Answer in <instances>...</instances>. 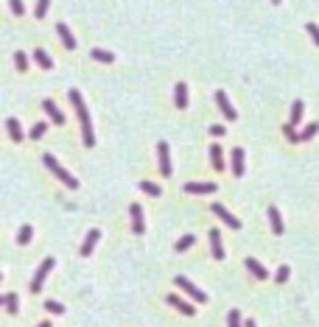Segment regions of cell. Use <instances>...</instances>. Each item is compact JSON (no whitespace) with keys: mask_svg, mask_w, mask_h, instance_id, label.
<instances>
[{"mask_svg":"<svg viewBox=\"0 0 319 327\" xmlns=\"http://www.w3.org/2000/svg\"><path fill=\"white\" fill-rule=\"evenodd\" d=\"M210 134H213V137H224V134H227V129L216 123V126H210Z\"/></svg>","mask_w":319,"mask_h":327,"instance_id":"74e56055","label":"cell"},{"mask_svg":"<svg viewBox=\"0 0 319 327\" xmlns=\"http://www.w3.org/2000/svg\"><path fill=\"white\" fill-rule=\"evenodd\" d=\"M14 65H17V70H23V73H26V70H28V56L23 51H17V53H14Z\"/></svg>","mask_w":319,"mask_h":327,"instance_id":"f546056e","label":"cell"},{"mask_svg":"<svg viewBox=\"0 0 319 327\" xmlns=\"http://www.w3.org/2000/svg\"><path fill=\"white\" fill-rule=\"evenodd\" d=\"M45 310H51V313H65V305L56 302V299H48L45 302Z\"/></svg>","mask_w":319,"mask_h":327,"instance_id":"e575fe53","label":"cell"},{"mask_svg":"<svg viewBox=\"0 0 319 327\" xmlns=\"http://www.w3.org/2000/svg\"><path fill=\"white\" fill-rule=\"evenodd\" d=\"M9 6H11V14H17V17L26 14V3L23 0H9Z\"/></svg>","mask_w":319,"mask_h":327,"instance_id":"d6a6232c","label":"cell"},{"mask_svg":"<svg viewBox=\"0 0 319 327\" xmlns=\"http://www.w3.org/2000/svg\"><path fill=\"white\" fill-rule=\"evenodd\" d=\"M98 238H101V229H90V232H87L84 243H81V258H90V255H93Z\"/></svg>","mask_w":319,"mask_h":327,"instance_id":"7c38bea8","label":"cell"},{"mask_svg":"<svg viewBox=\"0 0 319 327\" xmlns=\"http://www.w3.org/2000/svg\"><path fill=\"white\" fill-rule=\"evenodd\" d=\"M174 283L179 285V288H182V291H185V294H188V296H190V299H193V302H202V305H205V302H207V294L202 291V288H196V285L190 283L188 277H179V274H177V277H174Z\"/></svg>","mask_w":319,"mask_h":327,"instance_id":"277c9868","label":"cell"},{"mask_svg":"<svg viewBox=\"0 0 319 327\" xmlns=\"http://www.w3.org/2000/svg\"><path fill=\"white\" fill-rule=\"evenodd\" d=\"M129 215H132V229H135V235H143V232H146V224H143V207L132 204L129 207Z\"/></svg>","mask_w":319,"mask_h":327,"instance_id":"9c48e42d","label":"cell"},{"mask_svg":"<svg viewBox=\"0 0 319 327\" xmlns=\"http://www.w3.org/2000/svg\"><path fill=\"white\" fill-rule=\"evenodd\" d=\"M213 213H216L218 218H221V221H224V224L230 227V229H241V221H238V218H235V215L230 213V210H227L224 204H213Z\"/></svg>","mask_w":319,"mask_h":327,"instance_id":"52a82bcc","label":"cell"},{"mask_svg":"<svg viewBox=\"0 0 319 327\" xmlns=\"http://www.w3.org/2000/svg\"><path fill=\"white\" fill-rule=\"evenodd\" d=\"M36 327H53V325H51V322H39Z\"/></svg>","mask_w":319,"mask_h":327,"instance_id":"ab89813d","label":"cell"},{"mask_svg":"<svg viewBox=\"0 0 319 327\" xmlns=\"http://www.w3.org/2000/svg\"><path fill=\"white\" fill-rule=\"evenodd\" d=\"M317 131H319V123L314 121V123H308V126L300 131V137H302V140H314V137H317Z\"/></svg>","mask_w":319,"mask_h":327,"instance_id":"4316f807","label":"cell"},{"mask_svg":"<svg viewBox=\"0 0 319 327\" xmlns=\"http://www.w3.org/2000/svg\"><path fill=\"white\" fill-rule=\"evenodd\" d=\"M56 31H59L65 48H68V51H73V48H76V39H73V34L68 31V26H65V23H56Z\"/></svg>","mask_w":319,"mask_h":327,"instance_id":"d6986e66","label":"cell"},{"mask_svg":"<svg viewBox=\"0 0 319 327\" xmlns=\"http://www.w3.org/2000/svg\"><path fill=\"white\" fill-rule=\"evenodd\" d=\"M185 193L207 196V193H216V185H213V182H188V185H185Z\"/></svg>","mask_w":319,"mask_h":327,"instance_id":"ba28073f","label":"cell"},{"mask_svg":"<svg viewBox=\"0 0 319 327\" xmlns=\"http://www.w3.org/2000/svg\"><path fill=\"white\" fill-rule=\"evenodd\" d=\"M157 160H160V173L163 176H171V151H168V143L165 140H160L157 143Z\"/></svg>","mask_w":319,"mask_h":327,"instance_id":"5b68a950","label":"cell"},{"mask_svg":"<svg viewBox=\"0 0 319 327\" xmlns=\"http://www.w3.org/2000/svg\"><path fill=\"white\" fill-rule=\"evenodd\" d=\"M42 109L48 112V118H51L56 126H65V112H59V106H56V101H51V98H45Z\"/></svg>","mask_w":319,"mask_h":327,"instance_id":"30bf717a","label":"cell"},{"mask_svg":"<svg viewBox=\"0 0 319 327\" xmlns=\"http://www.w3.org/2000/svg\"><path fill=\"white\" fill-rule=\"evenodd\" d=\"M174 101H177V106L179 109H188V84H177L174 87Z\"/></svg>","mask_w":319,"mask_h":327,"instance_id":"5bb4252c","label":"cell"},{"mask_svg":"<svg viewBox=\"0 0 319 327\" xmlns=\"http://www.w3.org/2000/svg\"><path fill=\"white\" fill-rule=\"evenodd\" d=\"M216 103H218V109H221V115H224L227 121H235V118H238V112L233 109V103H230V98L224 95V90H216Z\"/></svg>","mask_w":319,"mask_h":327,"instance_id":"8992f818","label":"cell"},{"mask_svg":"<svg viewBox=\"0 0 319 327\" xmlns=\"http://www.w3.org/2000/svg\"><path fill=\"white\" fill-rule=\"evenodd\" d=\"M210 246H213V258L216 260H224V246H221V232L218 229H210Z\"/></svg>","mask_w":319,"mask_h":327,"instance_id":"4fadbf2b","label":"cell"},{"mask_svg":"<svg viewBox=\"0 0 319 327\" xmlns=\"http://www.w3.org/2000/svg\"><path fill=\"white\" fill-rule=\"evenodd\" d=\"M244 327H258V325H255V322H252V319H247V325H244Z\"/></svg>","mask_w":319,"mask_h":327,"instance_id":"f35d334b","label":"cell"},{"mask_svg":"<svg viewBox=\"0 0 319 327\" xmlns=\"http://www.w3.org/2000/svg\"><path fill=\"white\" fill-rule=\"evenodd\" d=\"M283 134H285V137H288V140H291V143H300V131H297V129H294V126H291V123H285V126H283Z\"/></svg>","mask_w":319,"mask_h":327,"instance_id":"83f0119b","label":"cell"},{"mask_svg":"<svg viewBox=\"0 0 319 327\" xmlns=\"http://www.w3.org/2000/svg\"><path fill=\"white\" fill-rule=\"evenodd\" d=\"M34 59H36V65H39L42 70H51V67H53L51 56H48V53H45L42 48H36V51H34Z\"/></svg>","mask_w":319,"mask_h":327,"instance_id":"44dd1931","label":"cell"},{"mask_svg":"<svg viewBox=\"0 0 319 327\" xmlns=\"http://www.w3.org/2000/svg\"><path fill=\"white\" fill-rule=\"evenodd\" d=\"M68 98H70V103H73V109H76L78 121H81V137H84V146L93 148L95 146V134H93V121H90V112H87V106H84V98H81V93H78V90H70Z\"/></svg>","mask_w":319,"mask_h":327,"instance_id":"6da1fadb","label":"cell"},{"mask_svg":"<svg viewBox=\"0 0 319 327\" xmlns=\"http://www.w3.org/2000/svg\"><path fill=\"white\" fill-rule=\"evenodd\" d=\"M302 109H305V103H302V101H294L291 103V121H288L291 126H297V123L302 121Z\"/></svg>","mask_w":319,"mask_h":327,"instance_id":"603a6c76","label":"cell"},{"mask_svg":"<svg viewBox=\"0 0 319 327\" xmlns=\"http://www.w3.org/2000/svg\"><path fill=\"white\" fill-rule=\"evenodd\" d=\"M269 224H272V232L275 235H283V218H280L277 207H269Z\"/></svg>","mask_w":319,"mask_h":327,"instance_id":"9a60e30c","label":"cell"},{"mask_svg":"<svg viewBox=\"0 0 319 327\" xmlns=\"http://www.w3.org/2000/svg\"><path fill=\"white\" fill-rule=\"evenodd\" d=\"M305 31L314 36V42H317V48H319V26L317 23H305Z\"/></svg>","mask_w":319,"mask_h":327,"instance_id":"8d00e7d4","label":"cell"},{"mask_svg":"<svg viewBox=\"0 0 319 327\" xmlns=\"http://www.w3.org/2000/svg\"><path fill=\"white\" fill-rule=\"evenodd\" d=\"M95 62H104V65H112L115 62V53H109V51H101V48H95L93 53H90Z\"/></svg>","mask_w":319,"mask_h":327,"instance_id":"7402d4cb","label":"cell"},{"mask_svg":"<svg viewBox=\"0 0 319 327\" xmlns=\"http://www.w3.org/2000/svg\"><path fill=\"white\" fill-rule=\"evenodd\" d=\"M3 305H6V310H9V313H17V310H20L17 294H6V296H3Z\"/></svg>","mask_w":319,"mask_h":327,"instance_id":"cb8c5ba5","label":"cell"},{"mask_svg":"<svg viewBox=\"0 0 319 327\" xmlns=\"http://www.w3.org/2000/svg\"><path fill=\"white\" fill-rule=\"evenodd\" d=\"M193 243H196V235H185V238H179V241H177V246H174V249H177V252H188Z\"/></svg>","mask_w":319,"mask_h":327,"instance_id":"d4e9b609","label":"cell"},{"mask_svg":"<svg viewBox=\"0 0 319 327\" xmlns=\"http://www.w3.org/2000/svg\"><path fill=\"white\" fill-rule=\"evenodd\" d=\"M140 190H143V193H148V196H160V193H163V188H160V185H154V182H140Z\"/></svg>","mask_w":319,"mask_h":327,"instance_id":"484cf974","label":"cell"},{"mask_svg":"<svg viewBox=\"0 0 319 327\" xmlns=\"http://www.w3.org/2000/svg\"><path fill=\"white\" fill-rule=\"evenodd\" d=\"M288 274H291V271H288V266H280V268H277V274H275V280L283 285V283H288Z\"/></svg>","mask_w":319,"mask_h":327,"instance_id":"d590c367","label":"cell"},{"mask_svg":"<svg viewBox=\"0 0 319 327\" xmlns=\"http://www.w3.org/2000/svg\"><path fill=\"white\" fill-rule=\"evenodd\" d=\"M31 235H34V229L26 224L23 229H20V235H17V243H23V246H26V243H31Z\"/></svg>","mask_w":319,"mask_h":327,"instance_id":"f1b7e54d","label":"cell"},{"mask_svg":"<svg viewBox=\"0 0 319 327\" xmlns=\"http://www.w3.org/2000/svg\"><path fill=\"white\" fill-rule=\"evenodd\" d=\"M168 305H171V308H177L179 313H185V316H193V313H196V308H193L188 299L177 296V294H171V296H168Z\"/></svg>","mask_w":319,"mask_h":327,"instance_id":"8fae6325","label":"cell"},{"mask_svg":"<svg viewBox=\"0 0 319 327\" xmlns=\"http://www.w3.org/2000/svg\"><path fill=\"white\" fill-rule=\"evenodd\" d=\"M247 268H249V274L255 277V280H266V277H269V271H266L263 266H260V263H258L255 258H247Z\"/></svg>","mask_w":319,"mask_h":327,"instance_id":"2e32d148","label":"cell"},{"mask_svg":"<svg viewBox=\"0 0 319 327\" xmlns=\"http://www.w3.org/2000/svg\"><path fill=\"white\" fill-rule=\"evenodd\" d=\"M210 160H213L216 171H224V151H221V146H210Z\"/></svg>","mask_w":319,"mask_h":327,"instance_id":"ffe728a7","label":"cell"},{"mask_svg":"<svg viewBox=\"0 0 319 327\" xmlns=\"http://www.w3.org/2000/svg\"><path fill=\"white\" fill-rule=\"evenodd\" d=\"M42 163H45V168H48V171H51L59 182H65V185H68L70 190H76V188H78V179H76V176H73L70 171H65V168H62V165L56 163V157H53V154H42Z\"/></svg>","mask_w":319,"mask_h":327,"instance_id":"7a4b0ae2","label":"cell"},{"mask_svg":"<svg viewBox=\"0 0 319 327\" xmlns=\"http://www.w3.org/2000/svg\"><path fill=\"white\" fill-rule=\"evenodd\" d=\"M53 263H56L53 258H45L42 263H39V268H36L34 280H31V294H39V291H42V285H45V280H48V274H51Z\"/></svg>","mask_w":319,"mask_h":327,"instance_id":"3957f363","label":"cell"},{"mask_svg":"<svg viewBox=\"0 0 319 327\" xmlns=\"http://www.w3.org/2000/svg\"><path fill=\"white\" fill-rule=\"evenodd\" d=\"M227 327H244L241 325V313H238V310H230V313H227Z\"/></svg>","mask_w":319,"mask_h":327,"instance_id":"4dcf8cb0","label":"cell"},{"mask_svg":"<svg viewBox=\"0 0 319 327\" xmlns=\"http://www.w3.org/2000/svg\"><path fill=\"white\" fill-rule=\"evenodd\" d=\"M233 173L238 179L244 176V148H233Z\"/></svg>","mask_w":319,"mask_h":327,"instance_id":"ac0fdd59","label":"cell"},{"mask_svg":"<svg viewBox=\"0 0 319 327\" xmlns=\"http://www.w3.org/2000/svg\"><path fill=\"white\" fill-rule=\"evenodd\" d=\"M48 9H51V0H39V3H36V20H42L45 14H48Z\"/></svg>","mask_w":319,"mask_h":327,"instance_id":"836d02e7","label":"cell"},{"mask_svg":"<svg viewBox=\"0 0 319 327\" xmlns=\"http://www.w3.org/2000/svg\"><path fill=\"white\" fill-rule=\"evenodd\" d=\"M6 129H9V137L14 140V143H23V129H20L17 118H9V121H6Z\"/></svg>","mask_w":319,"mask_h":327,"instance_id":"e0dca14e","label":"cell"},{"mask_svg":"<svg viewBox=\"0 0 319 327\" xmlns=\"http://www.w3.org/2000/svg\"><path fill=\"white\" fill-rule=\"evenodd\" d=\"M45 131H48V123H34V129H31V134H28V137H31V140H39Z\"/></svg>","mask_w":319,"mask_h":327,"instance_id":"1f68e13d","label":"cell"}]
</instances>
